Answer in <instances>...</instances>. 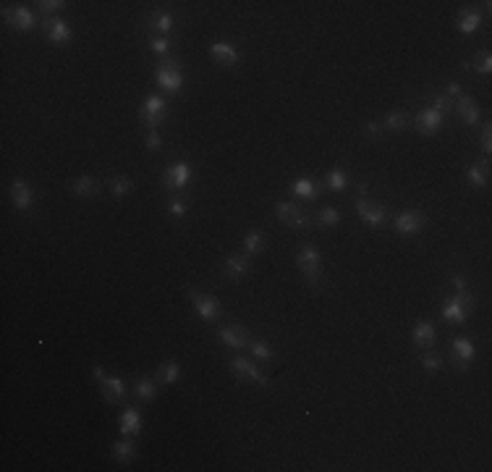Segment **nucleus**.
Here are the masks:
<instances>
[{"label": "nucleus", "mask_w": 492, "mask_h": 472, "mask_svg": "<svg viewBox=\"0 0 492 472\" xmlns=\"http://www.w3.org/2000/svg\"><path fill=\"white\" fill-rule=\"evenodd\" d=\"M181 375H184V370H181V365H178L176 360H168L160 365L158 370V383H165V386H176L178 381H181Z\"/></svg>", "instance_id": "obj_34"}, {"label": "nucleus", "mask_w": 492, "mask_h": 472, "mask_svg": "<svg viewBox=\"0 0 492 472\" xmlns=\"http://www.w3.org/2000/svg\"><path fill=\"white\" fill-rule=\"evenodd\" d=\"M69 187L74 197H79V200H95L100 194V189H102V181L95 179V176H79V179L71 181Z\"/></svg>", "instance_id": "obj_24"}, {"label": "nucleus", "mask_w": 492, "mask_h": 472, "mask_svg": "<svg viewBox=\"0 0 492 472\" xmlns=\"http://www.w3.org/2000/svg\"><path fill=\"white\" fill-rule=\"evenodd\" d=\"M304 213V208H301V202H296V200H280V202H275V218L283 226H291V223L299 218Z\"/></svg>", "instance_id": "obj_29"}, {"label": "nucleus", "mask_w": 492, "mask_h": 472, "mask_svg": "<svg viewBox=\"0 0 492 472\" xmlns=\"http://www.w3.org/2000/svg\"><path fill=\"white\" fill-rule=\"evenodd\" d=\"M453 113L458 116V119L466 123V126H472V129H477L479 123H482V111H479V102L474 100L472 95H458L456 97V108H453Z\"/></svg>", "instance_id": "obj_16"}, {"label": "nucleus", "mask_w": 492, "mask_h": 472, "mask_svg": "<svg viewBox=\"0 0 492 472\" xmlns=\"http://www.w3.org/2000/svg\"><path fill=\"white\" fill-rule=\"evenodd\" d=\"M463 69L474 71V74H482V76H490V71H492V55H490V50H482V53H477L474 58L463 60Z\"/></svg>", "instance_id": "obj_33"}, {"label": "nucleus", "mask_w": 492, "mask_h": 472, "mask_svg": "<svg viewBox=\"0 0 492 472\" xmlns=\"http://www.w3.org/2000/svg\"><path fill=\"white\" fill-rule=\"evenodd\" d=\"M451 286H453V292H466V289H469V283H466V276H463V273H453V276H451Z\"/></svg>", "instance_id": "obj_46"}, {"label": "nucleus", "mask_w": 492, "mask_h": 472, "mask_svg": "<svg viewBox=\"0 0 492 472\" xmlns=\"http://www.w3.org/2000/svg\"><path fill=\"white\" fill-rule=\"evenodd\" d=\"M217 339L226 349H236V352H246L249 342L254 339L252 331H246L238 323H228V325H217Z\"/></svg>", "instance_id": "obj_12"}, {"label": "nucleus", "mask_w": 492, "mask_h": 472, "mask_svg": "<svg viewBox=\"0 0 492 472\" xmlns=\"http://www.w3.org/2000/svg\"><path fill=\"white\" fill-rule=\"evenodd\" d=\"M341 221H343V215H341V210L333 208V205H325V208L315 215L317 229H330V226H338Z\"/></svg>", "instance_id": "obj_37"}, {"label": "nucleus", "mask_w": 492, "mask_h": 472, "mask_svg": "<svg viewBox=\"0 0 492 472\" xmlns=\"http://www.w3.org/2000/svg\"><path fill=\"white\" fill-rule=\"evenodd\" d=\"M3 21L8 24L11 29L21 32V34H27L32 32L37 24H42L37 19V13L29 8V6H3Z\"/></svg>", "instance_id": "obj_10"}, {"label": "nucleus", "mask_w": 492, "mask_h": 472, "mask_svg": "<svg viewBox=\"0 0 492 472\" xmlns=\"http://www.w3.org/2000/svg\"><path fill=\"white\" fill-rule=\"evenodd\" d=\"M149 48L158 53L160 58L170 55V40H168V37H152V40H149Z\"/></svg>", "instance_id": "obj_45"}, {"label": "nucleus", "mask_w": 492, "mask_h": 472, "mask_svg": "<svg viewBox=\"0 0 492 472\" xmlns=\"http://www.w3.org/2000/svg\"><path fill=\"white\" fill-rule=\"evenodd\" d=\"M474 307H477V297L469 289L466 292H453L443 302V321L451 323V325H463Z\"/></svg>", "instance_id": "obj_4"}, {"label": "nucleus", "mask_w": 492, "mask_h": 472, "mask_svg": "<svg viewBox=\"0 0 492 472\" xmlns=\"http://www.w3.org/2000/svg\"><path fill=\"white\" fill-rule=\"evenodd\" d=\"M137 454V441L131 436H121L118 441L113 443V459L118 464H128Z\"/></svg>", "instance_id": "obj_30"}, {"label": "nucleus", "mask_w": 492, "mask_h": 472, "mask_svg": "<svg viewBox=\"0 0 492 472\" xmlns=\"http://www.w3.org/2000/svg\"><path fill=\"white\" fill-rule=\"evenodd\" d=\"M186 294H189V299H191V304H194V312L199 315V321H205L212 325V323H217L223 318V304H220L217 297H212V294H207V292H199L194 286H189Z\"/></svg>", "instance_id": "obj_7"}, {"label": "nucleus", "mask_w": 492, "mask_h": 472, "mask_svg": "<svg viewBox=\"0 0 492 472\" xmlns=\"http://www.w3.org/2000/svg\"><path fill=\"white\" fill-rule=\"evenodd\" d=\"M210 58L215 60L217 66H226V69H233L241 63V55H238V48L233 42L217 40L210 45Z\"/></svg>", "instance_id": "obj_18"}, {"label": "nucleus", "mask_w": 492, "mask_h": 472, "mask_svg": "<svg viewBox=\"0 0 492 472\" xmlns=\"http://www.w3.org/2000/svg\"><path fill=\"white\" fill-rule=\"evenodd\" d=\"M479 126H482V134H479V150L484 152V161H487L490 152H492V123L490 121H482Z\"/></svg>", "instance_id": "obj_42"}, {"label": "nucleus", "mask_w": 492, "mask_h": 472, "mask_svg": "<svg viewBox=\"0 0 492 472\" xmlns=\"http://www.w3.org/2000/svg\"><path fill=\"white\" fill-rule=\"evenodd\" d=\"M105 184H108L110 194H113L116 200H126L128 194L134 191V179L126 176V173H110L108 179H105Z\"/></svg>", "instance_id": "obj_28"}, {"label": "nucleus", "mask_w": 492, "mask_h": 472, "mask_svg": "<svg viewBox=\"0 0 492 472\" xmlns=\"http://www.w3.org/2000/svg\"><path fill=\"white\" fill-rule=\"evenodd\" d=\"M144 428V417L139 412L137 407H126L123 412L118 414V431L121 436H131V438H137L139 433Z\"/></svg>", "instance_id": "obj_22"}, {"label": "nucleus", "mask_w": 492, "mask_h": 472, "mask_svg": "<svg viewBox=\"0 0 492 472\" xmlns=\"http://www.w3.org/2000/svg\"><path fill=\"white\" fill-rule=\"evenodd\" d=\"M265 244H267L265 229L254 226V229H249V231L244 234V241H241V252H246L249 257H257L259 252L265 250Z\"/></svg>", "instance_id": "obj_27"}, {"label": "nucleus", "mask_w": 492, "mask_h": 472, "mask_svg": "<svg viewBox=\"0 0 492 472\" xmlns=\"http://www.w3.org/2000/svg\"><path fill=\"white\" fill-rule=\"evenodd\" d=\"M443 95H448L451 100H456L458 95H463V90H461V81H448V87H445V92Z\"/></svg>", "instance_id": "obj_47"}, {"label": "nucleus", "mask_w": 492, "mask_h": 472, "mask_svg": "<svg viewBox=\"0 0 492 472\" xmlns=\"http://www.w3.org/2000/svg\"><path fill=\"white\" fill-rule=\"evenodd\" d=\"M194 179V166L186 161H178V163H170L163 176H160V187L168 191V194H178V191H184L191 184Z\"/></svg>", "instance_id": "obj_6"}, {"label": "nucleus", "mask_w": 492, "mask_h": 472, "mask_svg": "<svg viewBox=\"0 0 492 472\" xmlns=\"http://www.w3.org/2000/svg\"><path fill=\"white\" fill-rule=\"evenodd\" d=\"M356 215L362 218V223H367L369 229H383L385 223L390 221V210L385 208L383 202H377L369 197V189L362 181L356 187Z\"/></svg>", "instance_id": "obj_2"}, {"label": "nucleus", "mask_w": 492, "mask_h": 472, "mask_svg": "<svg viewBox=\"0 0 492 472\" xmlns=\"http://www.w3.org/2000/svg\"><path fill=\"white\" fill-rule=\"evenodd\" d=\"M144 27H147V29L160 32V37H168V34L173 32V27H176V19H173V13H170V11L158 8V11H152V13L147 16Z\"/></svg>", "instance_id": "obj_25"}, {"label": "nucleus", "mask_w": 492, "mask_h": 472, "mask_svg": "<svg viewBox=\"0 0 492 472\" xmlns=\"http://www.w3.org/2000/svg\"><path fill=\"white\" fill-rule=\"evenodd\" d=\"M411 126V116L406 111H390L388 116L383 119V129L390 131V134H401Z\"/></svg>", "instance_id": "obj_32"}, {"label": "nucleus", "mask_w": 492, "mask_h": 472, "mask_svg": "<svg viewBox=\"0 0 492 472\" xmlns=\"http://www.w3.org/2000/svg\"><path fill=\"white\" fill-rule=\"evenodd\" d=\"M155 84H158L163 95H181L184 84H186V74H184V63L170 53L165 58L158 60L155 66Z\"/></svg>", "instance_id": "obj_1"}, {"label": "nucleus", "mask_w": 492, "mask_h": 472, "mask_svg": "<svg viewBox=\"0 0 492 472\" xmlns=\"http://www.w3.org/2000/svg\"><path fill=\"white\" fill-rule=\"evenodd\" d=\"M11 205L19 213H29L34 208V191L24 179L11 181Z\"/></svg>", "instance_id": "obj_19"}, {"label": "nucleus", "mask_w": 492, "mask_h": 472, "mask_svg": "<svg viewBox=\"0 0 492 472\" xmlns=\"http://www.w3.org/2000/svg\"><path fill=\"white\" fill-rule=\"evenodd\" d=\"M134 393H137L139 402H152L158 396V378L152 375H139L134 381Z\"/></svg>", "instance_id": "obj_31"}, {"label": "nucleus", "mask_w": 492, "mask_h": 472, "mask_svg": "<svg viewBox=\"0 0 492 472\" xmlns=\"http://www.w3.org/2000/svg\"><path fill=\"white\" fill-rule=\"evenodd\" d=\"M443 354H437L435 349H424V354H422V368L427 372H440L443 370Z\"/></svg>", "instance_id": "obj_41"}, {"label": "nucleus", "mask_w": 492, "mask_h": 472, "mask_svg": "<svg viewBox=\"0 0 492 472\" xmlns=\"http://www.w3.org/2000/svg\"><path fill=\"white\" fill-rule=\"evenodd\" d=\"M383 121H367L364 126H362V134H364V140H380L383 137Z\"/></svg>", "instance_id": "obj_44"}, {"label": "nucleus", "mask_w": 492, "mask_h": 472, "mask_svg": "<svg viewBox=\"0 0 492 472\" xmlns=\"http://www.w3.org/2000/svg\"><path fill=\"white\" fill-rule=\"evenodd\" d=\"M411 123L416 126V131H419L422 137H437L440 129H443V123H445V116L440 111L430 108V105H424L422 111L411 119Z\"/></svg>", "instance_id": "obj_14"}, {"label": "nucleus", "mask_w": 492, "mask_h": 472, "mask_svg": "<svg viewBox=\"0 0 492 472\" xmlns=\"http://www.w3.org/2000/svg\"><path fill=\"white\" fill-rule=\"evenodd\" d=\"M435 342H437V328H435V323L430 321H419L414 325L411 331V344L414 349H435Z\"/></svg>", "instance_id": "obj_21"}, {"label": "nucleus", "mask_w": 492, "mask_h": 472, "mask_svg": "<svg viewBox=\"0 0 492 472\" xmlns=\"http://www.w3.org/2000/svg\"><path fill=\"white\" fill-rule=\"evenodd\" d=\"M427 105L430 108H435V111H440L448 119V116H453V108H456V100H451L448 95H443V92H427Z\"/></svg>", "instance_id": "obj_35"}, {"label": "nucleus", "mask_w": 492, "mask_h": 472, "mask_svg": "<svg viewBox=\"0 0 492 472\" xmlns=\"http://www.w3.org/2000/svg\"><path fill=\"white\" fill-rule=\"evenodd\" d=\"M466 181H469V187L472 189H484L487 187V181H490V163L487 161H474L469 163V168H466Z\"/></svg>", "instance_id": "obj_26"}, {"label": "nucleus", "mask_w": 492, "mask_h": 472, "mask_svg": "<svg viewBox=\"0 0 492 472\" xmlns=\"http://www.w3.org/2000/svg\"><path fill=\"white\" fill-rule=\"evenodd\" d=\"M249 352H252L254 360L267 362V365H273V360H275V352H273V346H270L265 339H252V342H249Z\"/></svg>", "instance_id": "obj_38"}, {"label": "nucleus", "mask_w": 492, "mask_h": 472, "mask_svg": "<svg viewBox=\"0 0 492 472\" xmlns=\"http://www.w3.org/2000/svg\"><path fill=\"white\" fill-rule=\"evenodd\" d=\"M168 213H170V218H186L189 213V200L186 197H181V194H170V200H168Z\"/></svg>", "instance_id": "obj_40"}, {"label": "nucleus", "mask_w": 492, "mask_h": 472, "mask_svg": "<svg viewBox=\"0 0 492 472\" xmlns=\"http://www.w3.org/2000/svg\"><path fill=\"white\" fill-rule=\"evenodd\" d=\"M40 29H42V34H45V40L53 42V45H58V48L71 42L69 21H63L60 16H55V19H42Z\"/></svg>", "instance_id": "obj_17"}, {"label": "nucleus", "mask_w": 492, "mask_h": 472, "mask_svg": "<svg viewBox=\"0 0 492 472\" xmlns=\"http://www.w3.org/2000/svg\"><path fill=\"white\" fill-rule=\"evenodd\" d=\"M92 375H95V381H97L100 393H102L105 404L113 407V404L126 402V383H123V378H118V375H108V372L102 370L100 365H95Z\"/></svg>", "instance_id": "obj_8"}, {"label": "nucleus", "mask_w": 492, "mask_h": 472, "mask_svg": "<svg viewBox=\"0 0 492 472\" xmlns=\"http://www.w3.org/2000/svg\"><path fill=\"white\" fill-rule=\"evenodd\" d=\"M296 265H299V271H301L309 286H315V289L322 286V255L317 250V244L301 241V247L296 252Z\"/></svg>", "instance_id": "obj_3"}, {"label": "nucleus", "mask_w": 492, "mask_h": 472, "mask_svg": "<svg viewBox=\"0 0 492 472\" xmlns=\"http://www.w3.org/2000/svg\"><path fill=\"white\" fill-rule=\"evenodd\" d=\"M66 6H69L66 0H37V13L42 19H55Z\"/></svg>", "instance_id": "obj_39"}, {"label": "nucleus", "mask_w": 492, "mask_h": 472, "mask_svg": "<svg viewBox=\"0 0 492 472\" xmlns=\"http://www.w3.org/2000/svg\"><path fill=\"white\" fill-rule=\"evenodd\" d=\"M228 368H231V372H233V378H236L238 383H257V386H262V389H270V386H273V381L259 372L257 362L246 360V357H231V360H228Z\"/></svg>", "instance_id": "obj_9"}, {"label": "nucleus", "mask_w": 492, "mask_h": 472, "mask_svg": "<svg viewBox=\"0 0 492 472\" xmlns=\"http://www.w3.org/2000/svg\"><path fill=\"white\" fill-rule=\"evenodd\" d=\"M456 29L461 32L463 37H472L482 29V11L479 8H461L458 11V21H456Z\"/></svg>", "instance_id": "obj_23"}, {"label": "nucleus", "mask_w": 492, "mask_h": 472, "mask_svg": "<svg viewBox=\"0 0 492 472\" xmlns=\"http://www.w3.org/2000/svg\"><path fill=\"white\" fill-rule=\"evenodd\" d=\"M346 184H348V171H346L343 166H333L325 176V187L330 191H343Z\"/></svg>", "instance_id": "obj_36"}, {"label": "nucleus", "mask_w": 492, "mask_h": 472, "mask_svg": "<svg viewBox=\"0 0 492 472\" xmlns=\"http://www.w3.org/2000/svg\"><path fill=\"white\" fill-rule=\"evenodd\" d=\"M451 354H453V368H458L461 372H466L469 365H472V360L477 357V344L472 342V336H453Z\"/></svg>", "instance_id": "obj_13"}, {"label": "nucleus", "mask_w": 492, "mask_h": 472, "mask_svg": "<svg viewBox=\"0 0 492 472\" xmlns=\"http://www.w3.org/2000/svg\"><path fill=\"white\" fill-rule=\"evenodd\" d=\"M252 260L254 257H249L246 252H231V255H226V260H223V268H220V273L226 276L228 281L231 283H236V281H241L244 278L246 273L252 271Z\"/></svg>", "instance_id": "obj_15"}, {"label": "nucleus", "mask_w": 492, "mask_h": 472, "mask_svg": "<svg viewBox=\"0 0 492 472\" xmlns=\"http://www.w3.org/2000/svg\"><path fill=\"white\" fill-rule=\"evenodd\" d=\"M163 144H165V140H163L160 129L158 131H147V134H144V147H147V152L155 155L158 150H163Z\"/></svg>", "instance_id": "obj_43"}, {"label": "nucleus", "mask_w": 492, "mask_h": 472, "mask_svg": "<svg viewBox=\"0 0 492 472\" xmlns=\"http://www.w3.org/2000/svg\"><path fill=\"white\" fill-rule=\"evenodd\" d=\"M168 113H170V105H168L165 95H147L144 102L139 105V121L147 131H158L165 123Z\"/></svg>", "instance_id": "obj_5"}, {"label": "nucleus", "mask_w": 492, "mask_h": 472, "mask_svg": "<svg viewBox=\"0 0 492 472\" xmlns=\"http://www.w3.org/2000/svg\"><path fill=\"white\" fill-rule=\"evenodd\" d=\"M427 226V215L416 208H406V210L395 213L393 218V229L398 236H419Z\"/></svg>", "instance_id": "obj_11"}, {"label": "nucleus", "mask_w": 492, "mask_h": 472, "mask_svg": "<svg viewBox=\"0 0 492 472\" xmlns=\"http://www.w3.org/2000/svg\"><path fill=\"white\" fill-rule=\"evenodd\" d=\"M291 194L296 197V202H317L322 194V184L317 179L304 176V179H296L291 184Z\"/></svg>", "instance_id": "obj_20"}]
</instances>
